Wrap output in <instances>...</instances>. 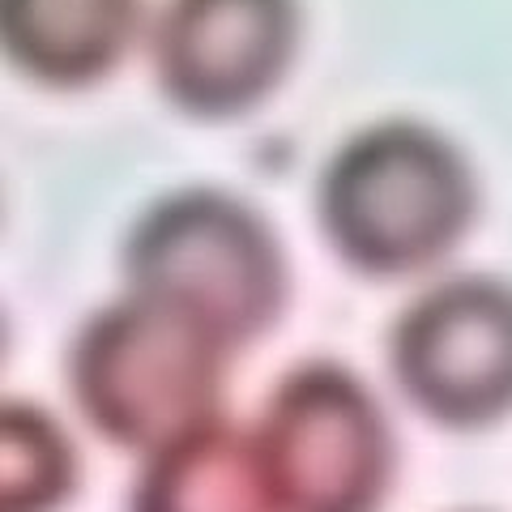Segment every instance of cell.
I'll list each match as a JSON object with an SVG mask.
<instances>
[{"mask_svg": "<svg viewBox=\"0 0 512 512\" xmlns=\"http://www.w3.org/2000/svg\"><path fill=\"white\" fill-rule=\"evenodd\" d=\"M320 227L346 265L402 278L444 261L474 218V180L440 133L410 120L363 128L320 175Z\"/></svg>", "mask_w": 512, "mask_h": 512, "instance_id": "obj_1", "label": "cell"}, {"mask_svg": "<svg viewBox=\"0 0 512 512\" xmlns=\"http://www.w3.org/2000/svg\"><path fill=\"white\" fill-rule=\"evenodd\" d=\"M227 342L146 295L111 303L77 333L69 380L94 431L124 448H163L218 423Z\"/></svg>", "mask_w": 512, "mask_h": 512, "instance_id": "obj_2", "label": "cell"}, {"mask_svg": "<svg viewBox=\"0 0 512 512\" xmlns=\"http://www.w3.org/2000/svg\"><path fill=\"white\" fill-rule=\"evenodd\" d=\"M124 269L133 295L192 316L231 350L265 333L286 303L274 231L244 201L214 188L158 201L128 235Z\"/></svg>", "mask_w": 512, "mask_h": 512, "instance_id": "obj_3", "label": "cell"}, {"mask_svg": "<svg viewBox=\"0 0 512 512\" xmlns=\"http://www.w3.org/2000/svg\"><path fill=\"white\" fill-rule=\"evenodd\" d=\"M274 512H376L393 478V436L376 406L338 363L286 376L252 431Z\"/></svg>", "mask_w": 512, "mask_h": 512, "instance_id": "obj_4", "label": "cell"}, {"mask_svg": "<svg viewBox=\"0 0 512 512\" xmlns=\"http://www.w3.org/2000/svg\"><path fill=\"white\" fill-rule=\"evenodd\" d=\"M393 376L414 410L444 427H487L512 410V286L453 278L402 312Z\"/></svg>", "mask_w": 512, "mask_h": 512, "instance_id": "obj_5", "label": "cell"}, {"mask_svg": "<svg viewBox=\"0 0 512 512\" xmlns=\"http://www.w3.org/2000/svg\"><path fill=\"white\" fill-rule=\"evenodd\" d=\"M295 0H167L154 22V73L201 120H231L282 82L295 52Z\"/></svg>", "mask_w": 512, "mask_h": 512, "instance_id": "obj_6", "label": "cell"}, {"mask_svg": "<svg viewBox=\"0 0 512 512\" xmlns=\"http://www.w3.org/2000/svg\"><path fill=\"white\" fill-rule=\"evenodd\" d=\"M141 0H0V43L43 86L107 77L137 35Z\"/></svg>", "mask_w": 512, "mask_h": 512, "instance_id": "obj_7", "label": "cell"}, {"mask_svg": "<svg viewBox=\"0 0 512 512\" xmlns=\"http://www.w3.org/2000/svg\"><path fill=\"white\" fill-rule=\"evenodd\" d=\"M133 512H274L252 440L210 423L154 453Z\"/></svg>", "mask_w": 512, "mask_h": 512, "instance_id": "obj_8", "label": "cell"}, {"mask_svg": "<svg viewBox=\"0 0 512 512\" xmlns=\"http://www.w3.org/2000/svg\"><path fill=\"white\" fill-rule=\"evenodd\" d=\"M73 487V453L30 406L0 414V512H52Z\"/></svg>", "mask_w": 512, "mask_h": 512, "instance_id": "obj_9", "label": "cell"}]
</instances>
